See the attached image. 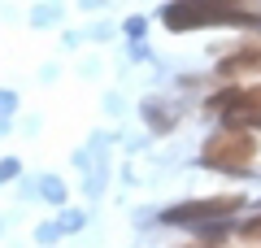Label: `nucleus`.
Wrapping results in <instances>:
<instances>
[{"label":"nucleus","mask_w":261,"mask_h":248,"mask_svg":"<svg viewBox=\"0 0 261 248\" xmlns=\"http://www.w3.org/2000/svg\"><path fill=\"white\" fill-rule=\"evenodd\" d=\"M261 153V139L257 131H240V127H222L218 135L205 139L200 148V165L218 170V175H248L252 161Z\"/></svg>","instance_id":"nucleus-1"},{"label":"nucleus","mask_w":261,"mask_h":248,"mask_svg":"<svg viewBox=\"0 0 261 248\" xmlns=\"http://www.w3.org/2000/svg\"><path fill=\"white\" fill-rule=\"evenodd\" d=\"M235 209H244V196H205V201H187L166 209L161 218L174 222V227H209V222H222L231 218Z\"/></svg>","instance_id":"nucleus-2"},{"label":"nucleus","mask_w":261,"mask_h":248,"mask_svg":"<svg viewBox=\"0 0 261 248\" xmlns=\"http://www.w3.org/2000/svg\"><path fill=\"white\" fill-rule=\"evenodd\" d=\"M218 74H222L226 83H231V79H244V74H261V39L240 44L235 53H226L222 61H218Z\"/></svg>","instance_id":"nucleus-3"},{"label":"nucleus","mask_w":261,"mask_h":248,"mask_svg":"<svg viewBox=\"0 0 261 248\" xmlns=\"http://www.w3.org/2000/svg\"><path fill=\"white\" fill-rule=\"evenodd\" d=\"M235 235H240L244 244H261V213H252V218H244L240 227H235Z\"/></svg>","instance_id":"nucleus-4"},{"label":"nucleus","mask_w":261,"mask_h":248,"mask_svg":"<svg viewBox=\"0 0 261 248\" xmlns=\"http://www.w3.org/2000/svg\"><path fill=\"white\" fill-rule=\"evenodd\" d=\"M183 248H222L218 239H209V244H183Z\"/></svg>","instance_id":"nucleus-5"},{"label":"nucleus","mask_w":261,"mask_h":248,"mask_svg":"<svg viewBox=\"0 0 261 248\" xmlns=\"http://www.w3.org/2000/svg\"><path fill=\"white\" fill-rule=\"evenodd\" d=\"M252 87H257V92H261V83H252Z\"/></svg>","instance_id":"nucleus-6"}]
</instances>
